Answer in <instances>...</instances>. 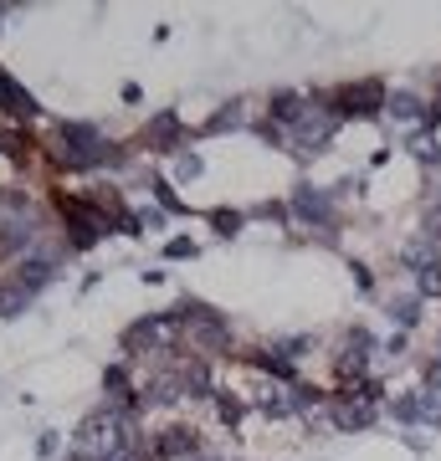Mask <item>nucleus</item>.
Segmentation results:
<instances>
[{"label":"nucleus","instance_id":"nucleus-4","mask_svg":"<svg viewBox=\"0 0 441 461\" xmlns=\"http://www.w3.org/2000/svg\"><path fill=\"white\" fill-rule=\"evenodd\" d=\"M26 303H32V293H21L16 282H11V287H0V318H16Z\"/></svg>","mask_w":441,"mask_h":461},{"label":"nucleus","instance_id":"nucleus-1","mask_svg":"<svg viewBox=\"0 0 441 461\" xmlns=\"http://www.w3.org/2000/svg\"><path fill=\"white\" fill-rule=\"evenodd\" d=\"M62 257H67V251H51V257H47V247L26 251V257L16 262V287H21V293H41V287H47V282L57 277Z\"/></svg>","mask_w":441,"mask_h":461},{"label":"nucleus","instance_id":"nucleus-6","mask_svg":"<svg viewBox=\"0 0 441 461\" xmlns=\"http://www.w3.org/2000/svg\"><path fill=\"white\" fill-rule=\"evenodd\" d=\"M164 257H175V262H190V257H196V241H190V236H175V241L164 247Z\"/></svg>","mask_w":441,"mask_h":461},{"label":"nucleus","instance_id":"nucleus-5","mask_svg":"<svg viewBox=\"0 0 441 461\" xmlns=\"http://www.w3.org/2000/svg\"><path fill=\"white\" fill-rule=\"evenodd\" d=\"M196 175H200L196 154H190V149H185V154H175V180H196Z\"/></svg>","mask_w":441,"mask_h":461},{"label":"nucleus","instance_id":"nucleus-7","mask_svg":"<svg viewBox=\"0 0 441 461\" xmlns=\"http://www.w3.org/2000/svg\"><path fill=\"white\" fill-rule=\"evenodd\" d=\"M211 226H216V236H236V230H242V215L221 211V215H211Z\"/></svg>","mask_w":441,"mask_h":461},{"label":"nucleus","instance_id":"nucleus-8","mask_svg":"<svg viewBox=\"0 0 441 461\" xmlns=\"http://www.w3.org/2000/svg\"><path fill=\"white\" fill-rule=\"evenodd\" d=\"M0 21H5V5H0Z\"/></svg>","mask_w":441,"mask_h":461},{"label":"nucleus","instance_id":"nucleus-3","mask_svg":"<svg viewBox=\"0 0 441 461\" xmlns=\"http://www.w3.org/2000/svg\"><path fill=\"white\" fill-rule=\"evenodd\" d=\"M144 144H149V149H170V154H175V149L185 144V133H180V118H175V113H160L154 123H149Z\"/></svg>","mask_w":441,"mask_h":461},{"label":"nucleus","instance_id":"nucleus-2","mask_svg":"<svg viewBox=\"0 0 441 461\" xmlns=\"http://www.w3.org/2000/svg\"><path fill=\"white\" fill-rule=\"evenodd\" d=\"M0 108L16 118V123H36V118H41V103H36L32 93L11 77V72H0Z\"/></svg>","mask_w":441,"mask_h":461}]
</instances>
